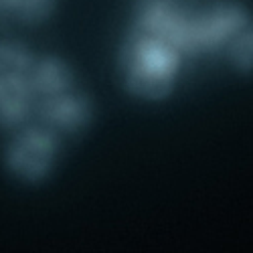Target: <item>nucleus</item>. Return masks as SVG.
I'll return each mask as SVG.
<instances>
[{
	"label": "nucleus",
	"mask_w": 253,
	"mask_h": 253,
	"mask_svg": "<svg viewBox=\"0 0 253 253\" xmlns=\"http://www.w3.org/2000/svg\"><path fill=\"white\" fill-rule=\"evenodd\" d=\"M57 156V140L49 130H27L6 152V164L18 178L37 182L45 178Z\"/></svg>",
	"instance_id": "7ed1b4c3"
},
{
	"label": "nucleus",
	"mask_w": 253,
	"mask_h": 253,
	"mask_svg": "<svg viewBox=\"0 0 253 253\" xmlns=\"http://www.w3.org/2000/svg\"><path fill=\"white\" fill-rule=\"evenodd\" d=\"M55 2L57 0H0V6L18 16L20 20L41 23L53 12Z\"/></svg>",
	"instance_id": "0eeeda50"
},
{
	"label": "nucleus",
	"mask_w": 253,
	"mask_h": 253,
	"mask_svg": "<svg viewBox=\"0 0 253 253\" xmlns=\"http://www.w3.org/2000/svg\"><path fill=\"white\" fill-rule=\"evenodd\" d=\"M31 73H4L0 75V126L12 128L23 122L35 97L31 87Z\"/></svg>",
	"instance_id": "39448f33"
},
{
	"label": "nucleus",
	"mask_w": 253,
	"mask_h": 253,
	"mask_svg": "<svg viewBox=\"0 0 253 253\" xmlns=\"http://www.w3.org/2000/svg\"><path fill=\"white\" fill-rule=\"evenodd\" d=\"M231 63L239 71H253V23H247L229 43Z\"/></svg>",
	"instance_id": "6e6552de"
},
{
	"label": "nucleus",
	"mask_w": 253,
	"mask_h": 253,
	"mask_svg": "<svg viewBox=\"0 0 253 253\" xmlns=\"http://www.w3.org/2000/svg\"><path fill=\"white\" fill-rule=\"evenodd\" d=\"M41 114H43V120L49 126H53L55 130L77 134L91 122L93 108L89 99L65 91L59 95L45 97L43 105H41Z\"/></svg>",
	"instance_id": "20e7f679"
},
{
	"label": "nucleus",
	"mask_w": 253,
	"mask_h": 253,
	"mask_svg": "<svg viewBox=\"0 0 253 253\" xmlns=\"http://www.w3.org/2000/svg\"><path fill=\"white\" fill-rule=\"evenodd\" d=\"M31 87L35 91V95H59L69 91L73 77L69 67L59 59H43L41 63H35L31 69Z\"/></svg>",
	"instance_id": "423d86ee"
},
{
	"label": "nucleus",
	"mask_w": 253,
	"mask_h": 253,
	"mask_svg": "<svg viewBox=\"0 0 253 253\" xmlns=\"http://www.w3.org/2000/svg\"><path fill=\"white\" fill-rule=\"evenodd\" d=\"M247 23V12L237 4H219L199 14L184 12L180 53L201 55L229 47L233 37Z\"/></svg>",
	"instance_id": "f03ea898"
},
{
	"label": "nucleus",
	"mask_w": 253,
	"mask_h": 253,
	"mask_svg": "<svg viewBox=\"0 0 253 253\" xmlns=\"http://www.w3.org/2000/svg\"><path fill=\"white\" fill-rule=\"evenodd\" d=\"M35 61L31 53L12 43H0V75L4 73H31Z\"/></svg>",
	"instance_id": "1a4fd4ad"
},
{
	"label": "nucleus",
	"mask_w": 253,
	"mask_h": 253,
	"mask_svg": "<svg viewBox=\"0 0 253 253\" xmlns=\"http://www.w3.org/2000/svg\"><path fill=\"white\" fill-rule=\"evenodd\" d=\"M180 53L164 41L134 27L122 53L126 87L144 99H162L172 91Z\"/></svg>",
	"instance_id": "f257e3e1"
}]
</instances>
